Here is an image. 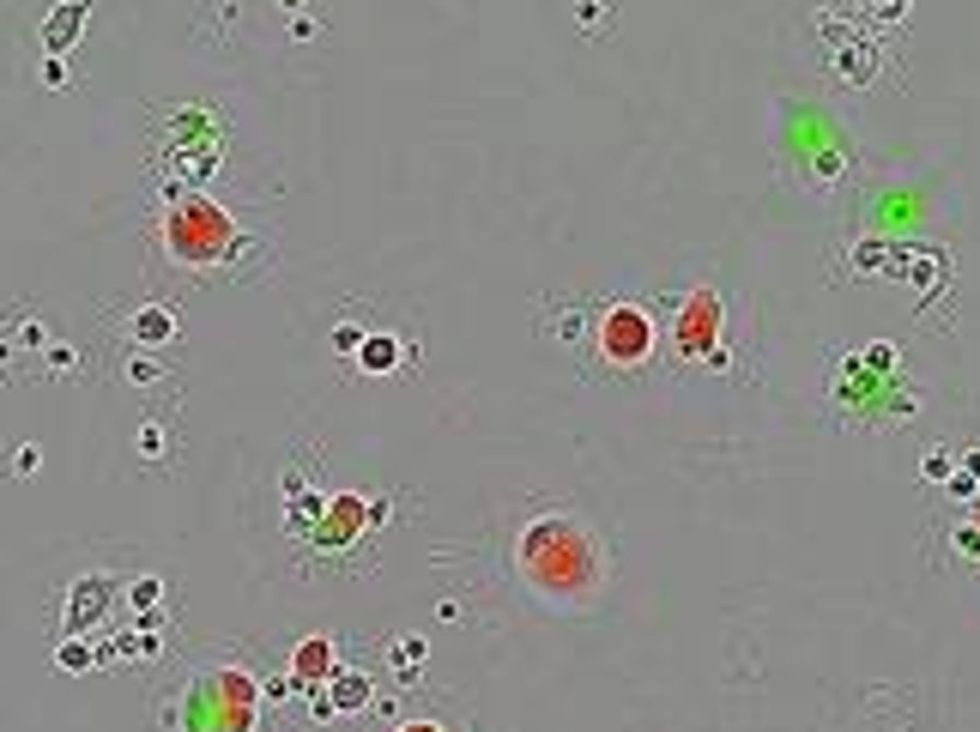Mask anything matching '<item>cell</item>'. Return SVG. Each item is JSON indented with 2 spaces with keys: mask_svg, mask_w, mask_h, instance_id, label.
<instances>
[{
  "mask_svg": "<svg viewBox=\"0 0 980 732\" xmlns=\"http://www.w3.org/2000/svg\"><path fill=\"white\" fill-rule=\"evenodd\" d=\"M515 576L551 612H588L605 593V545L576 515H539L515 533Z\"/></svg>",
  "mask_w": 980,
  "mask_h": 732,
  "instance_id": "6da1fadb",
  "label": "cell"
},
{
  "mask_svg": "<svg viewBox=\"0 0 980 732\" xmlns=\"http://www.w3.org/2000/svg\"><path fill=\"white\" fill-rule=\"evenodd\" d=\"M164 255L188 273H212V267H231L243 255V224L219 206L212 194H182L170 212H164Z\"/></svg>",
  "mask_w": 980,
  "mask_h": 732,
  "instance_id": "7a4b0ae2",
  "label": "cell"
},
{
  "mask_svg": "<svg viewBox=\"0 0 980 732\" xmlns=\"http://www.w3.org/2000/svg\"><path fill=\"white\" fill-rule=\"evenodd\" d=\"M593 352L612 369H641L653 357V315L641 303H612L593 328Z\"/></svg>",
  "mask_w": 980,
  "mask_h": 732,
  "instance_id": "3957f363",
  "label": "cell"
},
{
  "mask_svg": "<svg viewBox=\"0 0 980 732\" xmlns=\"http://www.w3.org/2000/svg\"><path fill=\"white\" fill-rule=\"evenodd\" d=\"M194 703H206V732H249L255 727V684L243 672H212L194 690Z\"/></svg>",
  "mask_w": 980,
  "mask_h": 732,
  "instance_id": "277c9868",
  "label": "cell"
},
{
  "mask_svg": "<svg viewBox=\"0 0 980 732\" xmlns=\"http://www.w3.org/2000/svg\"><path fill=\"white\" fill-rule=\"evenodd\" d=\"M720 352V297L690 291L678 303V357H715Z\"/></svg>",
  "mask_w": 980,
  "mask_h": 732,
  "instance_id": "5b68a950",
  "label": "cell"
},
{
  "mask_svg": "<svg viewBox=\"0 0 980 732\" xmlns=\"http://www.w3.org/2000/svg\"><path fill=\"white\" fill-rule=\"evenodd\" d=\"M364 521H381V515H369V503H364V497H327V521L315 527V545H327V551L352 545V539H357V527H364Z\"/></svg>",
  "mask_w": 980,
  "mask_h": 732,
  "instance_id": "8992f818",
  "label": "cell"
},
{
  "mask_svg": "<svg viewBox=\"0 0 980 732\" xmlns=\"http://www.w3.org/2000/svg\"><path fill=\"white\" fill-rule=\"evenodd\" d=\"M92 19V0H61L49 19H43V43H49V55H61L67 43L79 37V25Z\"/></svg>",
  "mask_w": 980,
  "mask_h": 732,
  "instance_id": "52a82bcc",
  "label": "cell"
},
{
  "mask_svg": "<svg viewBox=\"0 0 980 732\" xmlns=\"http://www.w3.org/2000/svg\"><path fill=\"white\" fill-rule=\"evenodd\" d=\"M291 666H297V678H303V684L333 678V672H340V666H333V641H327V636H309V641H303L297 654H291Z\"/></svg>",
  "mask_w": 980,
  "mask_h": 732,
  "instance_id": "ba28073f",
  "label": "cell"
},
{
  "mask_svg": "<svg viewBox=\"0 0 980 732\" xmlns=\"http://www.w3.org/2000/svg\"><path fill=\"white\" fill-rule=\"evenodd\" d=\"M128 333L140 345H164L176 333V315L164 309V303H145V309H133V321H128Z\"/></svg>",
  "mask_w": 980,
  "mask_h": 732,
  "instance_id": "9c48e42d",
  "label": "cell"
},
{
  "mask_svg": "<svg viewBox=\"0 0 980 732\" xmlns=\"http://www.w3.org/2000/svg\"><path fill=\"white\" fill-rule=\"evenodd\" d=\"M400 340H388V333H369L364 345H357V369L364 376H393V364H400Z\"/></svg>",
  "mask_w": 980,
  "mask_h": 732,
  "instance_id": "30bf717a",
  "label": "cell"
},
{
  "mask_svg": "<svg viewBox=\"0 0 980 732\" xmlns=\"http://www.w3.org/2000/svg\"><path fill=\"white\" fill-rule=\"evenodd\" d=\"M369 703V678L364 672H333V708H327V715H357V708Z\"/></svg>",
  "mask_w": 980,
  "mask_h": 732,
  "instance_id": "8fae6325",
  "label": "cell"
},
{
  "mask_svg": "<svg viewBox=\"0 0 980 732\" xmlns=\"http://www.w3.org/2000/svg\"><path fill=\"white\" fill-rule=\"evenodd\" d=\"M61 666H67V672H85L92 660H85V648H79V641H67V648H61Z\"/></svg>",
  "mask_w": 980,
  "mask_h": 732,
  "instance_id": "7c38bea8",
  "label": "cell"
},
{
  "mask_svg": "<svg viewBox=\"0 0 980 732\" xmlns=\"http://www.w3.org/2000/svg\"><path fill=\"white\" fill-rule=\"evenodd\" d=\"M43 85H67V67H61V55H49V61H43Z\"/></svg>",
  "mask_w": 980,
  "mask_h": 732,
  "instance_id": "4fadbf2b",
  "label": "cell"
},
{
  "mask_svg": "<svg viewBox=\"0 0 980 732\" xmlns=\"http://www.w3.org/2000/svg\"><path fill=\"white\" fill-rule=\"evenodd\" d=\"M133 381H157V357L145 364V357H133Z\"/></svg>",
  "mask_w": 980,
  "mask_h": 732,
  "instance_id": "5bb4252c",
  "label": "cell"
},
{
  "mask_svg": "<svg viewBox=\"0 0 980 732\" xmlns=\"http://www.w3.org/2000/svg\"><path fill=\"white\" fill-rule=\"evenodd\" d=\"M400 732H442V727H430V720H412V727H400Z\"/></svg>",
  "mask_w": 980,
  "mask_h": 732,
  "instance_id": "9a60e30c",
  "label": "cell"
}]
</instances>
